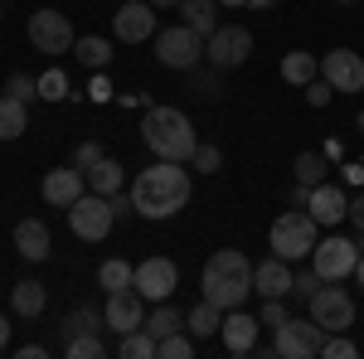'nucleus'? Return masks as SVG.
<instances>
[{
  "instance_id": "f257e3e1",
  "label": "nucleus",
  "mask_w": 364,
  "mask_h": 359,
  "mask_svg": "<svg viewBox=\"0 0 364 359\" xmlns=\"http://www.w3.org/2000/svg\"><path fill=\"white\" fill-rule=\"evenodd\" d=\"M190 194H195V180H190V170L180 166V161H156V166H146L132 180V204H136L141 219H170V214H180L190 204Z\"/></svg>"
},
{
  "instance_id": "f03ea898",
  "label": "nucleus",
  "mask_w": 364,
  "mask_h": 359,
  "mask_svg": "<svg viewBox=\"0 0 364 359\" xmlns=\"http://www.w3.org/2000/svg\"><path fill=\"white\" fill-rule=\"evenodd\" d=\"M141 141H146V151L156 161H180V166H190V156H195V146H199L195 122L180 107H146V117H141Z\"/></svg>"
},
{
  "instance_id": "7ed1b4c3",
  "label": "nucleus",
  "mask_w": 364,
  "mask_h": 359,
  "mask_svg": "<svg viewBox=\"0 0 364 359\" xmlns=\"http://www.w3.org/2000/svg\"><path fill=\"white\" fill-rule=\"evenodd\" d=\"M199 286H204V301H214L219 311L243 306V301H248V291H252V262H248V252L219 248L209 262H204Z\"/></svg>"
},
{
  "instance_id": "20e7f679",
  "label": "nucleus",
  "mask_w": 364,
  "mask_h": 359,
  "mask_svg": "<svg viewBox=\"0 0 364 359\" xmlns=\"http://www.w3.org/2000/svg\"><path fill=\"white\" fill-rule=\"evenodd\" d=\"M321 243V223L311 219V209H287L272 228H267V248L287 257V262H301L311 257V248Z\"/></svg>"
},
{
  "instance_id": "39448f33",
  "label": "nucleus",
  "mask_w": 364,
  "mask_h": 359,
  "mask_svg": "<svg viewBox=\"0 0 364 359\" xmlns=\"http://www.w3.org/2000/svg\"><path fill=\"white\" fill-rule=\"evenodd\" d=\"M112 223H117V214H112V199H107V194L87 190L68 204V228H73L83 243H102V238L112 233Z\"/></svg>"
},
{
  "instance_id": "423d86ee",
  "label": "nucleus",
  "mask_w": 364,
  "mask_h": 359,
  "mask_svg": "<svg viewBox=\"0 0 364 359\" xmlns=\"http://www.w3.org/2000/svg\"><path fill=\"white\" fill-rule=\"evenodd\" d=\"M29 44L39 49V54H73V44H78V34H73V25H68V15L63 10H54V5H44V10H34L29 15Z\"/></svg>"
},
{
  "instance_id": "0eeeda50",
  "label": "nucleus",
  "mask_w": 364,
  "mask_h": 359,
  "mask_svg": "<svg viewBox=\"0 0 364 359\" xmlns=\"http://www.w3.org/2000/svg\"><path fill=\"white\" fill-rule=\"evenodd\" d=\"M156 58L175 68V73H190L204 63V39H199L190 25H170V29H156Z\"/></svg>"
},
{
  "instance_id": "6e6552de",
  "label": "nucleus",
  "mask_w": 364,
  "mask_h": 359,
  "mask_svg": "<svg viewBox=\"0 0 364 359\" xmlns=\"http://www.w3.org/2000/svg\"><path fill=\"white\" fill-rule=\"evenodd\" d=\"M306 306H311V321L326 335H340V331L355 326V296H350L345 286H336V282H321V291H316Z\"/></svg>"
},
{
  "instance_id": "1a4fd4ad",
  "label": "nucleus",
  "mask_w": 364,
  "mask_h": 359,
  "mask_svg": "<svg viewBox=\"0 0 364 359\" xmlns=\"http://www.w3.org/2000/svg\"><path fill=\"white\" fill-rule=\"evenodd\" d=\"M321 345H326V331L316 326V321H282L277 326V340H272V355H282V359H316L321 355Z\"/></svg>"
},
{
  "instance_id": "9d476101",
  "label": "nucleus",
  "mask_w": 364,
  "mask_h": 359,
  "mask_svg": "<svg viewBox=\"0 0 364 359\" xmlns=\"http://www.w3.org/2000/svg\"><path fill=\"white\" fill-rule=\"evenodd\" d=\"M355 262H360V243H350V238H321L316 248H311V267L326 277V282H345V277H355Z\"/></svg>"
},
{
  "instance_id": "9b49d317",
  "label": "nucleus",
  "mask_w": 364,
  "mask_h": 359,
  "mask_svg": "<svg viewBox=\"0 0 364 359\" xmlns=\"http://www.w3.org/2000/svg\"><path fill=\"white\" fill-rule=\"evenodd\" d=\"M248 54H252V34L243 25H219L214 34H209V44H204V58H209L219 73L248 63Z\"/></svg>"
},
{
  "instance_id": "f8f14e48",
  "label": "nucleus",
  "mask_w": 364,
  "mask_h": 359,
  "mask_svg": "<svg viewBox=\"0 0 364 359\" xmlns=\"http://www.w3.org/2000/svg\"><path fill=\"white\" fill-rule=\"evenodd\" d=\"M161 10L151 5V0H122V10L112 15V34L122 39V44H141V39H156V29H161V20H156Z\"/></svg>"
},
{
  "instance_id": "ddd939ff",
  "label": "nucleus",
  "mask_w": 364,
  "mask_h": 359,
  "mask_svg": "<svg viewBox=\"0 0 364 359\" xmlns=\"http://www.w3.org/2000/svg\"><path fill=\"white\" fill-rule=\"evenodd\" d=\"M132 286H136L146 301H170L175 286H180V267H175L170 257H146V262H136Z\"/></svg>"
},
{
  "instance_id": "4468645a",
  "label": "nucleus",
  "mask_w": 364,
  "mask_h": 359,
  "mask_svg": "<svg viewBox=\"0 0 364 359\" xmlns=\"http://www.w3.org/2000/svg\"><path fill=\"white\" fill-rule=\"evenodd\" d=\"M102 321H107V331H117V335L141 331V326H146V296H141L136 286H127V291H107Z\"/></svg>"
},
{
  "instance_id": "2eb2a0df",
  "label": "nucleus",
  "mask_w": 364,
  "mask_h": 359,
  "mask_svg": "<svg viewBox=\"0 0 364 359\" xmlns=\"http://www.w3.org/2000/svg\"><path fill=\"white\" fill-rule=\"evenodd\" d=\"M321 78L336 87V92H364V54L355 49H331L321 63Z\"/></svg>"
},
{
  "instance_id": "dca6fc26",
  "label": "nucleus",
  "mask_w": 364,
  "mask_h": 359,
  "mask_svg": "<svg viewBox=\"0 0 364 359\" xmlns=\"http://www.w3.org/2000/svg\"><path fill=\"white\" fill-rule=\"evenodd\" d=\"M257 316H248L243 306H233V311H224V326H219V340H224L228 355H252L257 350Z\"/></svg>"
},
{
  "instance_id": "f3484780",
  "label": "nucleus",
  "mask_w": 364,
  "mask_h": 359,
  "mask_svg": "<svg viewBox=\"0 0 364 359\" xmlns=\"http://www.w3.org/2000/svg\"><path fill=\"white\" fill-rule=\"evenodd\" d=\"M39 194H44V204H54V209H68L78 194H87V175H83L78 166L49 170V175H44V185H39Z\"/></svg>"
},
{
  "instance_id": "a211bd4d",
  "label": "nucleus",
  "mask_w": 364,
  "mask_h": 359,
  "mask_svg": "<svg viewBox=\"0 0 364 359\" xmlns=\"http://www.w3.org/2000/svg\"><path fill=\"white\" fill-rule=\"evenodd\" d=\"M311 219L316 223H326V228H336V223L350 219V194L340 190V185H331V180H321L316 190H311Z\"/></svg>"
},
{
  "instance_id": "6ab92c4d",
  "label": "nucleus",
  "mask_w": 364,
  "mask_h": 359,
  "mask_svg": "<svg viewBox=\"0 0 364 359\" xmlns=\"http://www.w3.org/2000/svg\"><path fill=\"white\" fill-rule=\"evenodd\" d=\"M291 267H287V257H262V262H252V291L257 296H291Z\"/></svg>"
},
{
  "instance_id": "aec40b11",
  "label": "nucleus",
  "mask_w": 364,
  "mask_h": 359,
  "mask_svg": "<svg viewBox=\"0 0 364 359\" xmlns=\"http://www.w3.org/2000/svg\"><path fill=\"white\" fill-rule=\"evenodd\" d=\"M15 252H20L25 262H44V257L54 252V238H49L44 219H20L15 223Z\"/></svg>"
},
{
  "instance_id": "412c9836",
  "label": "nucleus",
  "mask_w": 364,
  "mask_h": 359,
  "mask_svg": "<svg viewBox=\"0 0 364 359\" xmlns=\"http://www.w3.org/2000/svg\"><path fill=\"white\" fill-rule=\"evenodd\" d=\"M10 306H15V316H25V321L44 316V306H49V291H44V282H34V277L15 282V286H10Z\"/></svg>"
},
{
  "instance_id": "4be33fe9",
  "label": "nucleus",
  "mask_w": 364,
  "mask_h": 359,
  "mask_svg": "<svg viewBox=\"0 0 364 359\" xmlns=\"http://www.w3.org/2000/svg\"><path fill=\"white\" fill-rule=\"evenodd\" d=\"M219 326H224V311L214 301H199L195 311H185V331L195 335L199 345H209V335H219Z\"/></svg>"
},
{
  "instance_id": "5701e85b",
  "label": "nucleus",
  "mask_w": 364,
  "mask_h": 359,
  "mask_svg": "<svg viewBox=\"0 0 364 359\" xmlns=\"http://www.w3.org/2000/svg\"><path fill=\"white\" fill-rule=\"evenodd\" d=\"M29 132V102H20V97H0V141H20Z\"/></svg>"
},
{
  "instance_id": "b1692460",
  "label": "nucleus",
  "mask_w": 364,
  "mask_h": 359,
  "mask_svg": "<svg viewBox=\"0 0 364 359\" xmlns=\"http://www.w3.org/2000/svg\"><path fill=\"white\" fill-rule=\"evenodd\" d=\"M83 175H87V190H97V194H117L122 185H127V170L117 166L112 156H102V161H92V166H87Z\"/></svg>"
},
{
  "instance_id": "393cba45",
  "label": "nucleus",
  "mask_w": 364,
  "mask_h": 359,
  "mask_svg": "<svg viewBox=\"0 0 364 359\" xmlns=\"http://www.w3.org/2000/svg\"><path fill=\"white\" fill-rule=\"evenodd\" d=\"M282 78L291 87H306L311 78H321V58L306 54V49H291V54L282 58Z\"/></svg>"
},
{
  "instance_id": "a878e982",
  "label": "nucleus",
  "mask_w": 364,
  "mask_h": 359,
  "mask_svg": "<svg viewBox=\"0 0 364 359\" xmlns=\"http://www.w3.org/2000/svg\"><path fill=\"white\" fill-rule=\"evenodd\" d=\"M214 10H219V0H180V15H185V25L195 29L199 39H209V34L219 29Z\"/></svg>"
},
{
  "instance_id": "bb28decb",
  "label": "nucleus",
  "mask_w": 364,
  "mask_h": 359,
  "mask_svg": "<svg viewBox=\"0 0 364 359\" xmlns=\"http://www.w3.org/2000/svg\"><path fill=\"white\" fill-rule=\"evenodd\" d=\"M146 331L156 335V340H166V335L185 331V311H180L175 301H156V311L146 316Z\"/></svg>"
},
{
  "instance_id": "cd10ccee",
  "label": "nucleus",
  "mask_w": 364,
  "mask_h": 359,
  "mask_svg": "<svg viewBox=\"0 0 364 359\" xmlns=\"http://www.w3.org/2000/svg\"><path fill=\"white\" fill-rule=\"evenodd\" d=\"M132 277H136V267H132L127 257H107V262L97 267V286H102V291H127Z\"/></svg>"
},
{
  "instance_id": "c85d7f7f",
  "label": "nucleus",
  "mask_w": 364,
  "mask_h": 359,
  "mask_svg": "<svg viewBox=\"0 0 364 359\" xmlns=\"http://www.w3.org/2000/svg\"><path fill=\"white\" fill-rule=\"evenodd\" d=\"M326 170H331V166H326V156H321V151H301V156L291 161V175H296V185H311V190L326 180Z\"/></svg>"
},
{
  "instance_id": "c756f323",
  "label": "nucleus",
  "mask_w": 364,
  "mask_h": 359,
  "mask_svg": "<svg viewBox=\"0 0 364 359\" xmlns=\"http://www.w3.org/2000/svg\"><path fill=\"white\" fill-rule=\"evenodd\" d=\"M73 54L83 58L87 68H107V63H112V44H107L102 34H83V39L73 44Z\"/></svg>"
},
{
  "instance_id": "7c9ffc66",
  "label": "nucleus",
  "mask_w": 364,
  "mask_h": 359,
  "mask_svg": "<svg viewBox=\"0 0 364 359\" xmlns=\"http://www.w3.org/2000/svg\"><path fill=\"white\" fill-rule=\"evenodd\" d=\"M156 350H161V340L146 331V326L122 335V359H156Z\"/></svg>"
},
{
  "instance_id": "2f4dec72",
  "label": "nucleus",
  "mask_w": 364,
  "mask_h": 359,
  "mask_svg": "<svg viewBox=\"0 0 364 359\" xmlns=\"http://www.w3.org/2000/svg\"><path fill=\"white\" fill-rule=\"evenodd\" d=\"M97 326H107V321H102V316H97L92 306H78V311H73V316H68V321L58 326V335H63V345H68L73 335H92Z\"/></svg>"
},
{
  "instance_id": "473e14b6",
  "label": "nucleus",
  "mask_w": 364,
  "mask_h": 359,
  "mask_svg": "<svg viewBox=\"0 0 364 359\" xmlns=\"http://www.w3.org/2000/svg\"><path fill=\"white\" fill-rule=\"evenodd\" d=\"M195 350H199L195 335H190V331H175V335H166V340H161L156 359H195Z\"/></svg>"
},
{
  "instance_id": "72a5a7b5",
  "label": "nucleus",
  "mask_w": 364,
  "mask_h": 359,
  "mask_svg": "<svg viewBox=\"0 0 364 359\" xmlns=\"http://www.w3.org/2000/svg\"><path fill=\"white\" fill-rule=\"evenodd\" d=\"M190 170H199V175H219V170H224V151L209 146V141H199L195 156H190Z\"/></svg>"
},
{
  "instance_id": "f704fd0d",
  "label": "nucleus",
  "mask_w": 364,
  "mask_h": 359,
  "mask_svg": "<svg viewBox=\"0 0 364 359\" xmlns=\"http://www.w3.org/2000/svg\"><path fill=\"white\" fill-rule=\"evenodd\" d=\"M63 355H68V359H102V355H107V345L97 340V331H92V335H73V340L63 345Z\"/></svg>"
},
{
  "instance_id": "c9c22d12",
  "label": "nucleus",
  "mask_w": 364,
  "mask_h": 359,
  "mask_svg": "<svg viewBox=\"0 0 364 359\" xmlns=\"http://www.w3.org/2000/svg\"><path fill=\"white\" fill-rule=\"evenodd\" d=\"M190 87H195V97H204V102H214L224 87H219V68L209 63V73H199V68H190Z\"/></svg>"
},
{
  "instance_id": "e433bc0d",
  "label": "nucleus",
  "mask_w": 364,
  "mask_h": 359,
  "mask_svg": "<svg viewBox=\"0 0 364 359\" xmlns=\"http://www.w3.org/2000/svg\"><path fill=\"white\" fill-rule=\"evenodd\" d=\"M39 97H44V102H63V97H68V78H63V68L39 73Z\"/></svg>"
},
{
  "instance_id": "4c0bfd02",
  "label": "nucleus",
  "mask_w": 364,
  "mask_h": 359,
  "mask_svg": "<svg viewBox=\"0 0 364 359\" xmlns=\"http://www.w3.org/2000/svg\"><path fill=\"white\" fill-rule=\"evenodd\" d=\"M321 355H326V359H355V355H360V345H355L350 335L340 331V335H326V345H321Z\"/></svg>"
},
{
  "instance_id": "58836bf2",
  "label": "nucleus",
  "mask_w": 364,
  "mask_h": 359,
  "mask_svg": "<svg viewBox=\"0 0 364 359\" xmlns=\"http://www.w3.org/2000/svg\"><path fill=\"white\" fill-rule=\"evenodd\" d=\"M5 92H10V97H20V102H34V97H39V78H29V73H10Z\"/></svg>"
},
{
  "instance_id": "ea45409f",
  "label": "nucleus",
  "mask_w": 364,
  "mask_h": 359,
  "mask_svg": "<svg viewBox=\"0 0 364 359\" xmlns=\"http://www.w3.org/2000/svg\"><path fill=\"white\" fill-rule=\"evenodd\" d=\"M321 282H326V277L316 272V267H311V272H296V277H291V296H301V301H311V296L321 291Z\"/></svg>"
},
{
  "instance_id": "a19ab883",
  "label": "nucleus",
  "mask_w": 364,
  "mask_h": 359,
  "mask_svg": "<svg viewBox=\"0 0 364 359\" xmlns=\"http://www.w3.org/2000/svg\"><path fill=\"white\" fill-rule=\"evenodd\" d=\"M257 321L277 331L282 321H287V306H282V296H262V311H257Z\"/></svg>"
},
{
  "instance_id": "79ce46f5",
  "label": "nucleus",
  "mask_w": 364,
  "mask_h": 359,
  "mask_svg": "<svg viewBox=\"0 0 364 359\" xmlns=\"http://www.w3.org/2000/svg\"><path fill=\"white\" fill-rule=\"evenodd\" d=\"M102 156H107V151H102L97 141H78V146H73V166L78 170H87L92 161H102Z\"/></svg>"
},
{
  "instance_id": "37998d69",
  "label": "nucleus",
  "mask_w": 364,
  "mask_h": 359,
  "mask_svg": "<svg viewBox=\"0 0 364 359\" xmlns=\"http://www.w3.org/2000/svg\"><path fill=\"white\" fill-rule=\"evenodd\" d=\"M331 97H336V87L326 83V78H311V83H306V102H311V107H326Z\"/></svg>"
},
{
  "instance_id": "c03bdc74",
  "label": "nucleus",
  "mask_w": 364,
  "mask_h": 359,
  "mask_svg": "<svg viewBox=\"0 0 364 359\" xmlns=\"http://www.w3.org/2000/svg\"><path fill=\"white\" fill-rule=\"evenodd\" d=\"M107 199H112V214H117V219H132V214H136L132 194H122V190H117V194H107Z\"/></svg>"
},
{
  "instance_id": "a18cd8bd",
  "label": "nucleus",
  "mask_w": 364,
  "mask_h": 359,
  "mask_svg": "<svg viewBox=\"0 0 364 359\" xmlns=\"http://www.w3.org/2000/svg\"><path fill=\"white\" fill-rule=\"evenodd\" d=\"M350 223H355V228L364 233V190L355 194V199H350Z\"/></svg>"
},
{
  "instance_id": "49530a36",
  "label": "nucleus",
  "mask_w": 364,
  "mask_h": 359,
  "mask_svg": "<svg viewBox=\"0 0 364 359\" xmlns=\"http://www.w3.org/2000/svg\"><path fill=\"white\" fill-rule=\"evenodd\" d=\"M311 204V185H291V209H306Z\"/></svg>"
},
{
  "instance_id": "de8ad7c7",
  "label": "nucleus",
  "mask_w": 364,
  "mask_h": 359,
  "mask_svg": "<svg viewBox=\"0 0 364 359\" xmlns=\"http://www.w3.org/2000/svg\"><path fill=\"white\" fill-rule=\"evenodd\" d=\"M44 355H49L44 345H20V359H44Z\"/></svg>"
},
{
  "instance_id": "09e8293b",
  "label": "nucleus",
  "mask_w": 364,
  "mask_h": 359,
  "mask_svg": "<svg viewBox=\"0 0 364 359\" xmlns=\"http://www.w3.org/2000/svg\"><path fill=\"white\" fill-rule=\"evenodd\" d=\"M5 345H10V321L0 316V350H5Z\"/></svg>"
},
{
  "instance_id": "8fccbe9b",
  "label": "nucleus",
  "mask_w": 364,
  "mask_h": 359,
  "mask_svg": "<svg viewBox=\"0 0 364 359\" xmlns=\"http://www.w3.org/2000/svg\"><path fill=\"white\" fill-rule=\"evenodd\" d=\"M156 10H180V0H151Z\"/></svg>"
},
{
  "instance_id": "3c124183",
  "label": "nucleus",
  "mask_w": 364,
  "mask_h": 359,
  "mask_svg": "<svg viewBox=\"0 0 364 359\" xmlns=\"http://www.w3.org/2000/svg\"><path fill=\"white\" fill-rule=\"evenodd\" d=\"M355 282L364 286V252H360V262H355Z\"/></svg>"
},
{
  "instance_id": "603ef678",
  "label": "nucleus",
  "mask_w": 364,
  "mask_h": 359,
  "mask_svg": "<svg viewBox=\"0 0 364 359\" xmlns=\"http://www.w3.org/2000/svg\"><path fill=\"white\" fill-rule=\"evenodd\" d=\"M248 5H257V10H272V5H277V0H248Z\"/></svg>"
},
{
  "instance_id": "864d4df0",
  "label": "nucleus",
  "mask_w": 364,
  "mask_h": 359,
  "mask_svg": "<svg viewBox=\"0 0 364 359\" xmlns=\"http://www.w3.org/2000/svg\"><path fill=\"white\" fill-rule=\"evenodd\" d=\"M219 5H248V0H219Z\"/></svg>"
},
{
  "instance_id": "5fc2aeb1",
  "label": "nucleus",
  "mask_w": 364,
  "mask_h": 359,
  "mask_svg": "<svg viewBox=\"0 0 364 359\" xmlns=\"http://www.w3.org/2000/svg\"><path fill=\"white\" fill-rule=\"evenodd\" d=\"M336 5H355V0H336Z\"/></svg>"
}]
</instances>
